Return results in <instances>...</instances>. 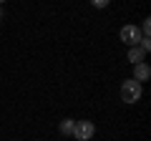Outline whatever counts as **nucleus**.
<instances>
[{"mask_svg": "<svg viewBox=\"0 0 151 141\" xmlns=\"http://www.w3.org/2000/svg\"><path fill=\"white\" fill-rule=\"evenodd\" d=\"M141 96H144V88H141L139 81L129 78V81L121 83V101L124 103H136V101H141Z\"/></svg>", "mask_w": 151, "mask_h": 141, "instance_id": "1", "label": "nucleus"}, {"mask_svg": "<svg viewBox=\"0 0 151 141\" xmlns=\"http://www.w3.org/2000/svg\"><path fill=\"white\" fill-rule=\"evenodd\" d=\"M70 136H76V141H91L93 136H96V124H93V121H86V119L76 121Z\"/></svg>", "mask_w": 151, "mask_h": 141, "instance_id": "2", "label": "nucleus"}, {"mask_svg": "<svg viewBox=\"0 0 151 141\" xmlns=\"http://www.w3.org/2000/svg\"><path fill=\"white\" fill-rule=\"evenodd\" d=\"M119 38L131 48V45H139V40L144 38V35H141L139 25H124V28H121V33H119Z\"/></svg>", "mask_w": 151, "mask_h": 141, "instance_id": "3", "label": "nucleus"}, {"mask_svg": "<svg viewBox=\"0 0 151 141\" xmlns=\"http://www.w3.org/2000/svg\"><path fill=\"white\" fill-rule=\"evenodd\" d=\"M151 78V65L146 63H136L134 65V81H139V83H144V81H149Z\"/></svg>", "mask_w": 151, "mask_h": 141, "instance_id": "4", "label": "nucleus"}, {"mask_svg": "<svg viewBox=\"0 0 151 141\" xmlns=\"http://www.w3.org/2000/svg\"><path fill=\"white\" fill-rule=\"evenodd\" d=\"M129 60H131V63H144V60H146V53H144V48H141V45H131V48H129Z\"/></svg>", "mask_w": 151, "mask_h": 141, "instance_id": "5", "label": "nucleus"}, {"mask_svg": "<svg viewBox=\"0 0 151 141\" xmlns=\"http://www.w3.org/2000/svg\"><path fill=\"white\" fill-rule=\"evenodd\" d=\"M73 124H76L73 119H63V121H60V126H58V131L63 136H70V134H73Z\"/></svg>", "mask_w": 151, "mask_h": 141, "instance_id": "6", "label": "nucleus"}, {"mask_svg": "<svg viewBox=\"0 0 151 141\" xmlns=\"http://www.w3.org/2000/svg\"><path fill=\"white\" fill-rule=\"evenodd\" d=\"M141 35H149V30H151V18H144V23H141Z\"/></svg>", "mask_w": 151, "mask_h": 141, "instance_id": "7", "label": "nucleus"}, {"mask_svg": "<svg viewBox=\"0 0 151 141\" xmlns=\"http://www.w3.org/2000/svg\"><path fill=\"white\" fill-rule=\"evenodd\" d=\"M108 3H111V0H91V5H93V8H98V10H103Z\"/></svg>", "mask_w": 151, "mask_h": 141, "instance_id": "8", "label": "nucleus"}, {"mask_svg": "<svg viewBox=\"0 0 151 141\" xmlns=\"http://www.w3.org/2000/svg\"><path fill=\"white\" fill-rule=\"evenodd\" d=\"M0 20H3V10H0Z\"/></svg>", "mask_w": 151, "mask_h": 141, "instance_id": "9", "label": "nucleus"}, {"mask_svg": "<svg viewBox=\"0 0 151 141\" xmlns=\"http://www.w3.org/2000/svg\"><path fill=\"white\" fill-rule=\"evenodd\" d=\"M3 3H5V0H0V5H3Z\"/></svg>", "mask_w": 151, "mask_h": 141, "instance_id": "10", "label": "nucleus"}]
</instances>
